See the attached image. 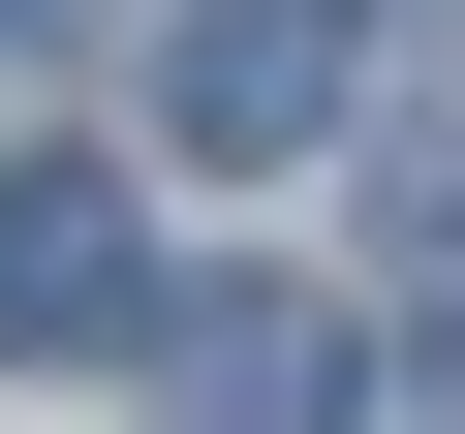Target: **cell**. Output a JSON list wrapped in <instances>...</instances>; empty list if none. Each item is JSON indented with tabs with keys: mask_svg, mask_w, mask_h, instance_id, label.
<instances>
[{
	"mask_svg": "<svg viewBox=\"0 0 465 434\" xmlns=\"http://www.w3.org/2000/svg\"><path fill=\"white\" fill-rule=\"evenodd\" d=\"M155 124L186 155H341L372 63H341V0H186V32H155Z\"/></svg>",
	"mask_w": 465,
	"mask_h": 434,
	"instance_id": "2",
	"label": "cell"
},
{
	"mask_svg": "<svg viewBox=\"0 0 465 434\" xmlns=\"http://www.w3.org/2000/svg\"><path fill=\"white\" fill-rule=\"evenodd\" d=\"M0 32H94V0H0Z\"/></svg>",
	"mask_w": 465,
	"mask_h": 434,
	"instance_id": "5",
	"label": "cell"
},
{
	"mask_svg": "<svg viewBox=\"0 0 465 434\" xmlns=\"http://www.w3.org/2000/svg\"><path fill=\"white\" fill-rule=\"evenodd\" d=\"M155 311V249H124V155H0V372H94Z\"/></svg>",
	"mask_w": 465,
	"mask_h": 434,
	"instance_id": "3",
	"label": "cell"
},
{
	"mask_svg": "<svg viewBox=\"0 0 465 434\" xmlns=\"http://www.w3.org/2000/svg\"><path fill=\"white\" fill-rule=\"evenodd\" d=\"M155 403H186V434H372V311H311V280H186V311H155Z\"/></svg>",
	"mask_w": 465,
	"mask_h": 434,
	"instance_id": "1",
	"label": "cell"
},
{
	"mask_svg": "<svg viewBox=\"0 0 465 434\" xmlns=\"http://www.w3.org/2000/svg\"><path fill=\"white\" fill-rule=\"evenodd\" d=\"M341 155H372V217H403V249H465V94H372Z\"/></svg>",
	"mask_w": 465,
	"mask_h": 434,
	"instance_id": "4",
	"label": "cell"
}]
</instances>
